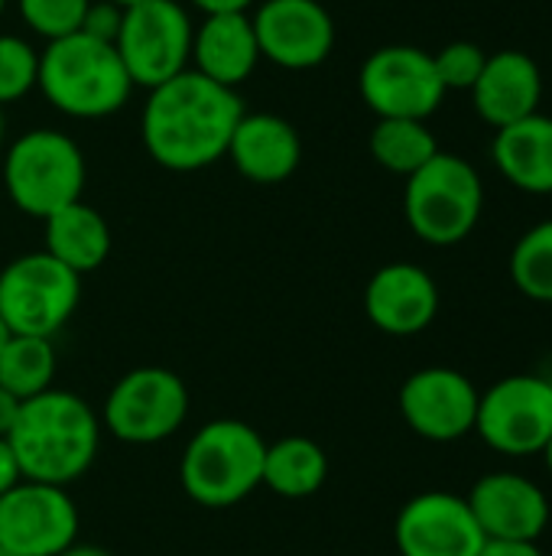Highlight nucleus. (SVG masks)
<instances>
[{
  "mask_svg": "<svg viewBox=\"0 0 552 556\" xmlns=\"http://www.w3.org/2000/svg\"><path fill=\"white\" fill-rule=\"evenodd\" d=\"M23 482V469H20V459L10 446L7 437H0V495H7L10 489H16Z\"/></svg>",
  "mask_w": 552,
  "mask_h": 556,
  "instance_id": "31",
  "label": "nucleus"
},
{
  "mask_svg": "<svg viewBox=\"0 0 552 556\" xmlns=\"http://www.w3.org/2000/svg\"><path fill=\"white\" fill-rule=\"evenodd\" d=\"M192 33V20L179 0H143L124 10L114 46L130 81L156 88L189 68Z\"/></svg>",
  "mask_w": 552,
  "mask_h": 556,
  "instance_id": "10",
  "label": "nucleus"
},
{
  "mask_svg": "<svg viewBox=\"0 0 552 556\" xmlns=\"http://www.w3.org/2000/svg\"><path fill=\"white\" fill-rule=\"evenodd\" d=\"M540 101H543V72L537 59L524 49H501L488 55L472 88V104L478 117L495 130L537 114Z\"/></svg>",
  "mask_w": 552,
  "mask_h": 556,
  "instance_id": "18",
  "label": "nucleus"
},
{
  "mask_svg": "<svg viewBox=\"0 0 552 556\" xmlns=\"http://www.w3.org/2000/svg\"><path fill=\"white\" fill-rule=\"evenodd\" d=\"M3 186L20 212L46 222L52 212L81 199L85 156L68 134L29 130L3 156Z\"/></svg>",
  "mask_w": 552,
  "mask_h": 556,
  "instance_id": "6",
  "label": "nucleus"
},
{
  "mask_svg": "<svg viewBox=\"0 0 552 556\" xmlns=\"http://www.w3.org/2000/svg\"><path fill=\"white\" fill-rule=\"evenodd\" d=\"M491 160L498 173L521 192L552 195V117L530 114L495 130Z\"/></svg>",
  "mask_w": 552,
  "mask_h": 556,
  "instance_id": "21",
  "label": "nucleus"
},
{
  "mask_svg": "<svg viewBox=\"0 0 552 556\" xmlns=\"http://www.w3.org/2000/svg\"><path fill=\"white\" fill-rule=\"evenodd\" d=\"M439 153L436 134L426 121H403V117H381L371 130V156L397 176H413Z\"/></svg>",
  "mask_w": 552,
  "mask_h": 556,
  "instance_id": "24",
  "label": "nucleus"
},
{
  "mask_svg": "<svg viewBox=\"0 0 552 556\" xmlns=\"http://www.w3.org/2000/svg\"><path fill=\"white\" fill-rule=\"evenodd\" d=\"M59 556H111L107 551H101V547H94V544H72V547H65Z\"/></svg>",
  "mask_w": 552,
  "mask_h": 556,
  "instance_id": "35",
  "label": "nucleus"
},
{
  "mask_svg": "<svg viewBox=\"0 0 552 556\" xmlns=\"http://www.w3.org/2000/svg\"><path fill=\"white\" fill-rule=\"evenodd\" d=\"M23 401H16L10 391L0 388V437H10L13 424H16V414H20Z\"/></svg>",
  "mask_w": 552,
  "mask_h": 556,
  "instance_id": "33",
  "label": "nucleus"
},
{
  "mask_svg": "<svg viewBox=\"0 0 552 556\" xmlns=\"http://www.w3.org/2000/svg\"><path fill=\"white\" fill-rule=\"evenodd\" d=\"M39 81V55L20 36H0V108L29 94Z\"/></svg>",
  "mask_w": 552,
  "mask_h": 556,
  "instance_id": "28",
  "label": "nucleus"
},
{
  "mask_svg": "<svg viewBox=\"0 0 552 556\" xmlns=\"http://www.w3.org/2000/svg\"><path fill=\"white\" fill-rule=\"evenodd\" d=\"M485 541L465 495L452 492L413 495L394 521L400 556H478Z\"/></svg>",
  "mask_w": 552,
  "mask_h": 556,
  "instance_id": "14",
  "label": "nucleus"
},
{
  "mask_svg": "<svg viewBox=\"0 0 552 556\" xmlns=\"http://www.w3.org/2000/svg\"><path fill=\"white\" fill-rule=\"evenodd\" d=\"M78 541V508L68 489L23 479L0 495V547L13 556H59Z\"/></svg>",
  "mask_w": 552,
  "mask_h": 556,
  "instance_id": "12",
  "label": "nucleus"
},
{
  "mask_svg": "<svg viewBox=\"0 0 552 556\" xmlns=\"http://www.w3.org/2000/svg\"><path fill=\"white\" fill-rule=\"evenodd\" d=\"M329 479V456L309 437H283L267 443L264 482L280 498H309Z\"/></svg>",
  "mask_w": 552,
  "mask_h": 556,
  "instance_id": "23",
  "label": "nucleus"
},
{
  "mask_svg": "<svg viewBox=\"0 0 552 556\" xmlns=\"http://www.w3.org/2000/svg\"><path fill=\"white\" fill-rule=\"evenodd\" d=\"M475 433L501 456H540L552 437V381L547 375H508L478 401Z\"/></svg>",
  "mask_w": 552,
  "mask_h": 556,
  "instance_id": "9",
  "label": "nucleus"
},
{
  "mask_svg": "<svg viewBox=\"0 0 552 556\" xmlns=\"http://www.w3.org/2000/svg\"><path fill=\"white\" fill-rule=\"evenodd\" d=\"M540 456H543V463H547V472L552 476V437H550V443H547V450H543Z\"/></svg>",
  "mask_w": 552,
  "mask_h": 556,
  "instance_id": "36",
  "label": "nucleus"
},
{
  "mask_svg": "<svg viewBox=\"0 0 552 556\" xmlns=\"http://www.w3.org/2000/svg\"><path fill=\"white\" fill-rule=\"evenodd\" d=\"M114 7H120V10H130V7H137V3H143V0H111Z\"/></svg>",
  "mask_w": 552,
  "mask_h": 556,
  "instance_id": "37",
  "label": "nucleus"
},
{
  "mask_svg": "<svg viewBox=\"0 0 552 556\" xmlns=\"http://www.w3.org/2000/svg\"><path fill=\"white\" fill-rule=\"evenodd\" d=\"M482 212H485V182L478 169L455 153L439 150L426 166L407 176V189H403L407 225L420 241L433 248L462 244L478 228Z\"/></svg>",
  "mask_w": 552,
  "mask_h": 556,
  "instance_id": "5",
  "label": "nucleus"
},
{
  "mask_svg": "<svg viewBox=\"0 0 552 556\" xmlns=\"http://www.w3.org/2000/svg\"><path fill=\"white\" fill-rule=\"evenodd\" d=\"M358 91L364 104L381 117L426 121L439 111L446 88L439 81L433 52L420 46H381L374 49L361 72Z\"/></svg>",
  "mask_w": 552,
  "mask_h": 556,
  "instance_id": "11",
  "label": "nucleus"
},
{
  "mask_svg": "<svg viewBox=\"0 0 552 556\" xmlns=\"http://www.w3.org/2000/svg\"><path fill=\"white\" fill-rule=\"evenodd\" d=\"M465 502L488 541H540L550 528V495L511 469L482 476Z\"/></svg>",
  "mask_w": 552,
  "mask_h": 556,
  "instance_id": "16",
  "label": "nucleus"
},
{
  "mask_svg": "<svg viewBox=\"0 0 552 556\" xmlns=\"http://www.w3.org/2000/svg\"><path fill=\"white\" fill-rule=\"evenodd\" d=\"M7 440L23 479L68 489L91 469L101 446V424L78 394L49 388L23 401Z\"/></svg>",
  "mask_w": 552,
  "mask_h": 556,
  "instance_id": "2",
  "label": "nucleus"
},
{
  "mask_svg": "<svg viewBox=\"0 0 552 556\" xmlns=\"http://www.w3.org/2000/svg\"><path fill=\"white\" fill-rule=\"evenodd\" d=\"M36 88L46 101L81 121L117 114L130 98V75L114 42L94 39L88 33H72L55 39L39 55Z\"/></svg>",
  "mask_w": 552,
  "mask_h": 556,
  "instance_id": "3",
  "label": "nucleus"
},
{
  "mask_svg": "<svg viewBox=\"0 0 552 556\" xmlns=\"http://www.w3.org/2000/svg\"><path fill=\"white\" fill-rule=\"evenodd\" d=\"M433 62H436V72H439V81L446 91H472L488 62V52L478 42L455 39V42L442 46L433 55Z\"/></svg>",
  "mask_w": 552,
  "mask_h": 556,
  "instance_id": "29",
  "label": "nucleus"
},
{
  "mask_svg": "<svg viewBox=\"0 0 552 556\" xmlns=\"http://www.w3.org/2000/svg\"><path fill=\"white\" fill-rule=\"evenodd\" d=\"M81 303V277L52 254L36 251L0 270V319L10 336L52 339Z\"/></svg>",
  "mask_w": 552,
  "mask_h": 556,
  "instance_id": "7",
  "label": "nucleus"
},
{
  "mask_svg": "<svg viewBox=\"0 0 552 556\" xmlns=\"http://www.w3.org/2000/svg\"><path fill=\"white\" fill-rule=\"evenodd\" d=\"M192 3L205 10V16H211V13H247L254 0H192Z\"/></svg>",
  "mask_w": 552,
  "mask_h": 556,
  "instance_id": "34",
  "label": "nucleus"
},
{
  "mask_svg": "<svg viewBox=\"0 0 552 556\" xmlns=\"http://www.w3.org/2000/svg\"><path fill=\"white\" fill-rule=\"evenodd\" d=\"M0 556H13V554H10V551H3V547H0Z\"/></svg>",
  "mask_w": 552,
  "mask_h": 556,
  "instance_id": "41",
  "label": "nucleus"
},
{
  "mask_svg": "<svg viewBox=\"0 0 552 556\" xmlns=\"http://www.w3.org/2000/svg\"><path fill=\"white\" fill-rule=\"evenodd\" d=\"M264 437L244 420H211L189 440L179 479L202 508H234L264 482Z\"/></svg>",
  "mask_w": 552,
  "mask_h": 556,
  "instance_id": "4",
  "label": "nucleus"
},
{
  "mask_svg": "<svg viewBox=\"0 0 552 556\" xmlns=\"http://www.w3.org/2000/svg\"><path fill=\"white\" fill-rule=\"evenodd\" d=\"M0 143H3V108H0Z\"/></svg>",
  "mask_w": 552,
  "mask_h": 556,
  "instance_id": "39",
  "label": "nucleus"
},
{
  "mask_svg": "<svg viewBox=\"0 0 552 556\" xmlns=\"http://www.w3.org/2000/svg\"><path fill=\"white\" fill-rule=\"evenodd\" d=\"M3 7H7V0H0V16H3Z\"/></svg>",
  "mask_w": 552,
  "mask_h": 556,
  "instance_id": "40",
  "label": "nucleus"
},
{
  "mask_svg": "<svg viewBox=\"0 0 552 556\" xmlns=\"http://www.w3.org/2000/svg\"><path fill=\"white\" fill-rule=\"evenodd\" d=\"M364 313L374 329L407 339L426 332L439 316V287L433 274L410 261L384 264L364 290Z\"/></svg>",
  "mask_w": 552,
  "mask_h": 556,
  "instance_id": "17",
  "label": "nucleus"
},
{
  "mask_svg": "<svg viewBox=\"0 0 552 556\" xmlns=\"http://www.w3.org/2000/svg\"><path fill=\"white\" fill-rule=\"evenodd\" d=\"M478 556H547L540 541H485Z\"/></svg>",
  "mask_w": 552,
  "mask_h": 556,
  "instance_id": "32",
  "label": "nucleus"
},
{
  "mask_svg": "<svg viewBox=\"0 0 552 556\" xmlns=\"http://www.w3.org/2000/svg\"><path fill=\"white\" fill-rule=\"evenodd\" d=\"M55 349L52 339L39 336H10L0 352V388L16 401L46 394L55 378Z\"/></svg>",
  "mask_w": 552,
  "mask_h": 556,
  "instance_id": "25",
  "label": "nucleus"
},
{
  "mask_svg": "<svg viewBox=\"0 0 552 556\" xmlns=\"http://www.w3.org/2000/svg\"><path fill=\"white\" fill-rule=\"evenodd\" d=\"M228 156L234 169L257 182V186H277L286 182L303 160V140L296 127L280 114H247L238 121Z\"/></svg>",
  "mask_w": 552,
  "mask_h": 556,
  "instance_id": "19",
  "label": "nucleus"
},
{
  "mask_svg": "<svg viewBox=\"0 0 552 556\" xmlns=\"http://www.w3.org/2000/svg\"><path fill=\"white\" fill-rule=\"evenodd\" d=\"M189 417L185 381L159 365L127 371L104 401V427L130 446H153L176 437Z\"/></svg>",
  "mask_w": 552,
  "mask_h": 556,
  "instance_id": "8",
  "label": "nucleus"
},
{
  "mask_svg": "<svg viewBox=\"0 0 552 556\" xmlns=\"http://www.w3.org/2000/svg\"><path fill=\"white\" fill-rule=\"evenodd\" d=\"M511 280L527 300L552 306V218L521 235L511 251Z\"/></svg>",
  "mask_w": 552,
  "mask_h": 556,
  "instance_id": "26",
  "label": "nucleus"
},
{
  "mask_svg": "<svg viewBox=\"0 0 552 556\" xmlns=\"http://www.w3.org/2000/svg\"><path fill=\"white\" fill-rule=\"evenodd\" d=\"M120 20H124V10L114 7L111 0L88 3L81 33H88V36H94V39H104V42H114V39H117V29H120Z\"/></svg>",
  "mask_w": 552,
  "mask_h": 556,
  "instance_id": "30",
  "label": "nucleus"
},
{
  "mask_svg": "<svg viewBox=\"0 0 552 556\" xmlns=\"http://www.w3.org/2000/svg\"><path fill=\"white\" fill-rule=\"evenodd\" d=\"M192 59L198 75L211 78L215 85L238 88L260 62L254 20L247 13L205 16V23L192 33Z\"/></svg>",
  "mask_w": 552,
  "mask_h": 556,
  "instance_id": "20",
  "label": "nucleus"
},
{
  "mask_svg": "<svg viewBox=\"0 0 552 556\" xmlns=\"http://www.w3.org/2000/svg\"><path fill=\"white\" fill-rule=\"evenodd\" d=\"M482 391L459 368L433 365L413 371L400 388L407 427L429 443H455L475 433Z\"/></svg>",
  "mask_w": 552,
  "mask_h": 556,
  "instance_id": "13",
  "label": "nucleus"
},
{
  "mask_svg": "<svg viewBox=\"0 0 552 556\" xmlns=\"http://www.w3.org/2000/svg\"><path fill=\"white\" fill-rule=\"evenodd\" d=\"M251 20L260 59L280 68H316L335 49V23L319 0H264Z\"/></svg>",
  "mask_w": 552,
  "mask_h": 556,
  "instance_id": "15",
  "label": "nucleus"
},
{
  "mask_svg": "<svg viewBox=\"0 0 552 556\" xmlns=\"http://www.w3.org/2000/svg\"><path fill=\"white\" fill-rule=\"evenodd\" d=\"M244 117V104L234 88L185 68L182 75L150 88L143 104L140 134L146 153L172 169L195 173L228 156L231 134Z\"/></svg>",
  "mask_w": 552,
  "mask_h": 556,
  "instance_id": "1",
  "label": "nucleus"
},
{
  "mask_svg": "<svg viewBox=\"0 0 552 556\" xmlns=\"http://www.w3.org/2000/svg\"><path fill=\"white\" fill-rule=\"evenodd\" d=\"M16 3H20V16L26 20V26L46 36L49 42H55L72 33H81L91 0H16Z\"/></svg>",
  "mask_w": 552,
  "mask_h": 556,
  "instance_id": "27",
  "label": "nucleus"
},
{
  "mask_svg": "<svg viewBox=\"0 0 552 556\" xmlns=\"http://www.w3.org/2000/svg\"><path fill=\"white\" fill-rule=\"evenodd\" d=\"M46 254L75 270L78 277L98 270L111 254V228L104 215L81 199L46 218Z\"/></svg>",
  "mask_w": 552,
  "mask_h": 556,
  "instance_id": "22",
  "label": "nucleus"
},
{
  "mask_svg": "<svg viewBox=\"0 0 552 556\" xmlns=\"http://www.w3.org/2000/svg\"><path fill=\"white\" fill-rule=\"evenodd\" d=\"M7 339H10V329H7L3 319H0V352H3V345H7Z\"/></svg>",
  "mask_w": 552,
  "mask_h": 556,
  "instance_id": "38",
  "label": "nucleus"
}]
</instances>
